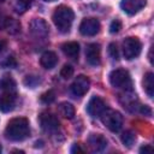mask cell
Masks as SVG:
<instances>
[{"instance_id":"obj_5","label":"cell","mask_w":154,"mask_h":154,"mask_svg":"<svg viewBox=\"0 0 154 154\" xmlns=\"http://www.w3.org/2000/svg\"><path fill=\"white\" fill-rule=\"evenodd\" d=\"M142 49L141 41L137 37H126L123 42V53L125 59L131 60L140 55Z\"/></svg>"},{"instance_id":"obj_17","label":"cell","mask_w":154,"mask_h":154,"mask_svg":"<svg viewBox=\"0 0 154 154\" xmlns=\"http://www.w3.org/2000/svg\"><path fill=\"white\" fill-rule=\"evenodd\" d=\"M143 88L149 97L154 96V73L147 72L143 78Z\"/></svg>"},{"instance_id":"obj_3","label":"cell","mask_w":154,"mask_h":154,"mask_svg":"<svg viewBox=\"0 0 154 154\" xmlns=\"http://www.w3.org/2000/svg\"><path fill=\"white\" fill-rule=\"evenodd\" d=\"M100 118L103 125L112 132H118L123 126V116L118 111L106 107L105 111L101 113Z\"/></svg>"},{"instance_id":"obj_32","label":"cell","mask_w":154,"mask_h":154,"mask_svg":"<svg viewBox=\"0 0 154 154\" xmlns=\"http://www.w3.org/2000/svg\"><path fill=\"white\" fill-rule=\"evenodd\" d=\"M6 47V42L5 41H2V40H0V53L4 51V48Z\"/></svg>"},{"instance_id":"obj_16","label":"cell","mask_w":154,"mask_h":154,"mask_svg":"<svg viewBox=\"0 0 154 154\" xmlns=\"http://www.w3.org/2000/svg\"><path fill=\"white\" fill-rule=\"evenodd\" d=\"M61 51L64 52V54L71 59H76L78 57V53H79V45L75 41H71V42H66L61 46Z\"/></svg>"},{"instance_id":"obj_28","label":"cell","mask_w":154,"mask_h":154,"mask_svg":"<svg viewBox=\"0 0 154 154\" xmlns=\"http://www.w3.org/2000/svg\"><path fill=\"white\" fill-rule=\"evenodd\" d=\"M31 1H32V0H17L18 11H19V8H20V11H22V12H23V11H25V10L30 6Z\"/></svg>"},{"instance_id":"obj_24","label":"cell","mask_w":154,"mask_h":154,"mask_svg":"<svg viewBox=\"0 0 154 154\" xmlns=\"http://www.w3.org/2000/svg\"><path fill=\"white\" fill-rule=\"evenodd\" d=\"M108 54L111 55V58L113 59V60H118L119 59V52H118V47H117V45L116 43H109V46H108Z\"/></svg>"},{"instance_id":"obj_34","label":"cell","mask_w":154,"mask_h":154,"mask_svg":"<svg viewBox=\"0 0 154 154\" xmlns=\"http://www.w3.org/2000/svg\"><path fill=\"white\" fill-rule=\"evenodd\" d=\"M1 150H2V148H1V146H0V153H1Z\"/></svg>"},{"instance_id":"obj_35","label":"cell","mask_w":154,"mask_h":154,"mask_svg":"<svg viewBox=\"0 0 154 154\" xmlns=\"http://www.w3.org/2000/svg\"><path fill=\"white\" fill-rule=\"evenodd\" d=\"M2 1H4V0H0V2H2Z\"/></svg>"},{"instance_id":"obj_11","label":"cell","mask_w":154,"mask_h":154,"mask_svg":"<svg viewBox=\"0 0 154 154\" xmlns=\"http://www.w3.org/2000/svg\"><path fill=\"white\" fill-rule=\"evenodd\" d=\"M40 124H41L42 129L46 130V131H55L59 128L58 118L54 114L49 113V112L41 113V116H40Z\"/></svg>"},{"instance_id":"obj_15","label":"cell","mask_w":154,"mask_h":154,"mask_svg":"<svg viewBox=\"0 0 154 154\" xmlns=\"http://www.w3.org/2000/svg\"><path fill=\"white\" fill-rule=\"evenodd\" d=\"M40 63L42 65V67L47 69V70H51L53 69L57 63H58V57L54 52L52 51H46L42 55H41V59H40Z\"/></svg>"},{"instance_id":"obj_21","label":"cell","mask_w":154,"mask_h":154,"mask_svg":"<svg viewBox=\"0 0 154 154\" xmlns=\"http://www.w3.org/2000/svg\"><path fill=\"white\" fill-rule=\"evenodd\" d=\"M120 140H122V142H123L124 146H126V147H131V146L135 143V141H136V135H135L132 131L128 130V131L123 132Z\"/></svg>"},{"instance_id":"obj_19","label":"cell","mask_w":154,"mask_h":154,"mask_svg":"<svg viewBox=\"0 0 154 154\" xmlns=\"http://www.w3.org/2000/svg\"><path fill=\"white\" fill-rule=\"evenodd\" d=\"M58 112L66 119H72L75 116V107L70 102H61L58 106Z\"/></svg>"},{"instance_id":"obj_25","label":"cell","mask_w":154,"mask_h":154,"mask_svg":"<svg viewBox=\"0 0 154 154\" xmlns=\"http://www.w3.org/2000/svg\"><path fill=\"white\" fill-rule=\"evenodd\" d=\"M120 29H122V22H120L119 19H114V20L111 22V24H109V31H111L112 34L119 32Z\"/></svg>"},{"instance_id":"obj_1","label":"cell","mask_w":154,"mask_h":154,"mask_svg":"<svg viewBox=\"0 0 154 154\" xmlns=\"http://www.w3.org/2000/svg\"><path fill=\"white\" fill-rule=\"evenodd\" d=\"M30 134L29 122L25 118H13L8 122L5 135L11 141H23Z\"/></svg>"},{"instance_id":"obj_13","label":"cell","mask_w":154,"mask_h":154,"mask_svg":"<svg viewBox=\"0 0 154 154\" xmlns=\"http://www.w3.org/2000/svg\"><path fill=\"white\" fill-rule=\"evenodd\" d=\"M88 144L93 152H102L107 147V140L100 134H91L88 137Z\"/></svg>"},{"instance_id":"obj_31","label":"cell","mask_w":154,"mask_h":154,"mask_svg":"<svg viewBox=\"0 0 154 154\" xmlns=\"http://www.w3.org/2000/svg\"><path fill=\"white\" fill-rule=\"evenodd\" d=\"M6 16H4L2 13H0V29L5 28V23H6Z\"/></svg>"},{"instance_id":"obj_8","label":"cell","mask_w":154,"mask_h":154,"mask_svg":"<svg viewBox=\"0 0 154 154\" xmlns=\"http://www.w3.org/2000/svg\"><path fill=\"white\" fill-rule=\"evenodd\" d=\"M100 31V22L96 18H84L79 24V32L84 36H94Z\"/></svg>"},{"instance_id":"obj_2","label":"cell","mask_w":154,"mask_h":154,"mask_svg":"<svg viewBox=\"0 0 154 154\" xmlns=\"http://www.w3.org/2000/svg\"><path fill=\"white\" fill-rule=\"evenodd\" d=\"M73 18H75L73 11L70 7L64 6V5L57 7L53 13V17H52L54 25L61 32H67L71 29Z\"/></svg>"},{"instance_id":"obj_20","label":"cell","mask_w":154,"mask_h":154,"mask_svg":"<svg viewBox=\"0 0 154 154\" xmlns=\"http://www.w3.org/2000/svg\"><path fill=\"white\" fill-rule=\"evenodd\" d=\"M4 29H7V31L11 32V34H16V32H18V31L20 30V24H19V22H17L16 19L7 17Z\"/></svg>"},{"instance_id":"obj_26","label":"cell","mask_w":154,"mask_h":154,"mask_svg":"<svg viewBox=\"0 0 154 154\" xmlns=\"http://www.w3.org/2000/svg\"><path fill=\"white\" fill-rule=\"evenodd\" d=\"M37 83H40V78H37L36 76H26L24 79V84L28 87H35Z\"/></svg>"},{"instance_id":"obj_22","label":"cell","mask_w":154,"mask_h":154,"mask_svg":"<svg viewBox=\"0 0 154 154\" xmlns=\"http://www.w3.org/2000/svg\"><path fill=\"white\" fill-rule=\"evenodd\" d=\"M40 99H41V101H42L43 103H52V102L55 100V94H54L53 90H48V91L43 93Z\"/></svg>"},{"instance_id":"obj_30","label":"cell","mask_w":154,"mask_h":154,"mask_svg":"<svg viewBox=\"0 0 154 154\" xmlns=\"http://www.w3.org/2000/svg\"><path fill=\"white\" fill-rule=\"evenodd\" d=\"M71 153H83V149L78 144H73L71 148Z\"/></svg>"},{"instance_id":"obj_4","label":"cell","mask_w":154,"mask_h":154,"mask_svg":"<svg viewBox=\"0 0 154 154\" xmlns=\"http://www.w3.org/2000/svg\"><path fill=\"white\" fill-rule=\"evenodd\" d=\"M109 83L113 88L118 89H130L131 87V78L126 70L124 69H116L109 73Z\"/></svg>"},{"instance_id":"obj_33","label":"cell","mask_w":154,"mask_h":154,"mask_svg":"<svg viewBox=\"0 0 154 154\" xmlns=\"http://www.w3.org/2000/svg\"><path fill=\"white\" fill-rule=\"evenodd\" d=\"M45 1H47V2H52V1H55V0H45Z\"/></svg>"},{"instance_id":"obj_18","label":"cell","mask_w":154,"mask_h":154,"mask_svg":"<svg viewBox=\"0 0 154 154\" xmlns=\"http://www.w3.org/2000/svg\"><path fill=\"white\" fill-rule=\"evenodd\" d=\"M0 90L1 91H8V93H16V81L11 76H4L0 79Z\"/></svg>"},{"instance_id":"obj_7","label":"cell","mask_w":154,"mask_h":154,"mask_svg":"<svg viewBox=\"0 0 154 154\" xmlns=\"http://www.w3.org/2000/svg\"><path fill=\"white\" fill-rule=\"evenodd\" d=\"M29 30L35 37H38V38H45L49 32L48 24L42 18L31 19V22L29 24Z\"/></svg>"},{"instance_id":"obj_9","label":"cell","mask_w":154,"mask_h":154,"mask_svg":"<svg viewBox=\"0 0 154 154\" xmlns=\"http://www.w3.org/2000/svg\"><path fill=\"white\" fill-rule=\"evenodd\" d=\"M85 59L89 65L97 66L101 63V48L97 43H89L85 48Z\"/></svg>"},{"instance_id":"obj_29","label":"cell","mask_w":154,"mask_h":154,"mask_svg":"<svg viewBox=\"0 0 154 154\" xmlns=\"http://www.w3.org/2000/svg\"><path fill=\"white\" fill-rule=\"evenodd\" d=\"M153 152V147L150 146V144H144V146H142L141 148H140V153H152Z\"/></svg>"},{"instance_id":"obj_14","label":"cell","mask_w":154,"mask_h":154,"mask_svg":"<svg viewBox=\"0 0 154 154\" xmlns=\"http://www.w3.org/2000/svg\"><path fill=\"white\" fill-rule=\"evenodd\" d=\"M14 102H16V93H8V91L0 93V111L1 112L12 111Z\"/></svg>"},{"instance_id":"obj_23","label":"cell","mask_w":154,"mask_h":154,"mask_svg":"<svg viewBox=\"0 0 154 154\" xmlns=\"http://www.w3.org/2000/svg\"><path fill=\"white\" fill-rule=\"evenodd\" d=\"M72 75H73V67L71 65H64L63 69L60 70V76L65 79L72 77Z\"/></svg>"},{"instance_id":"obj_12","label":"cell","mask_w":154,"mask_h":154,"mask_svg":"<svg viewBox=\"0 0 154 154\" xmlns=\"http://www.w3.org/2000/svg\"><path fill=\"white\" fill-rule=\"evenodd\" d=\"M146 4L147 0H122L120 7L125 13L132 16L138 11H141L146 6Z\"/></svg>"},{"instance_id":"obj_6","label":"cell","mask_w":154,"mask_h":154,"mask_svg":"<svg viewBox=\"0 0 154 154\" xmlns=\"http://www.w3.org/2000/svg\"><path fill=\"white\" fill-rule=\"evenodd\" d=\"M89 87H90V81L87 76H83V75H79L76 77V79L73 81V83L71 84V93L77 96V97H81L83 96L88 90H89Z\"/></svg>"},{"instance_id":"obj_10","label":"cell","mask_w":154,"mask_h":154,"mask_svg":"<svg viewBox=\"0 0 154 154\" xmlns=\"http://www.w3.org/2000/svg\"><path fill=\"white\" fill-rule=\"evenodd\" d=\"M105 108H106V103L100 96H93L87 105V112L93 118L100 117L101 113L105 111Z\"/></svg>"},{"instance_id":"obj_27","label":"cell","mask_w":154,"mask_h":154,"mask_svg":"<svg viewBox=\"0 0 154 154\" xmlns=\"http://www.w3.org/2000/svg\"><path fill=\"white\" fill-rule=\"evenodd\" d=\"M17 65V61L13 57H7L2 63H1V66L2 67H14Z\"/></svg>"}]
</instances>
